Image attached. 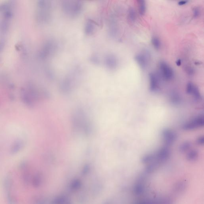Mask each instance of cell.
I'll list each match as a JSON object with an SVG mask.
<instances>
[{
	"mask_svg": "<svg viewBox=\"0 0 204 204\" xmlns=\"http://www.w3.org/2000/svg\"><path fill=\"white\" fill-rule=\"evenodd\" d=\"M186 72L188 74H189V75H192L194 73V69L191 67H186Z\"/></svg>",
	"mask_w": 204,
	"mask_h": 204,
	"instance_id": "2e32d148",
	"label": "cell"
},
{
	"mask_svg": "<svg viewBox=\"0 0 204 204\" xmlns=\"http://www.w3.org/2000/svg\"><path fill=\"white\" fill-rule=\"evenodd\" d=\"M204 117L203 116L195 118L192 121L186 123L183 126V129L185 130H191L200 127L204 125Z\"/></svg>",
	"mask_w": 204,
	"mask_h": 204,
	"instance_id": "5b68a950",
	"label": "cell"
},
{
	"mask_svg": "<svg viewBox=\"0 0 204 204\" xmlns=\"http://www.w3.org/2000/svg\"><path fill=\"white\" fill-rule=\"evenodd\" d=\"M187 183L184 180L178 181L175 183L173 188V192L177 194H180L184 192L187 187Z\"/></svg>",
	"mask_w": 204,
	"mask_h": 204,
	"instance_id": "ba28073f",
	"label": "cell"
},
{
	"mask_svg": "<svg viewBox=\"0 0 204 204\" xmlns=\"http://www.w3.org/2000/svg\"><path fill=\"white\" fill-rule=\"evenodd\" d=\"M176 65H177L178 66H179L180 65H181V61L180 59H178L176 61Z\"/></svg>",
	"mask_w": 204,
	"mask_h": 204,
	"instance_id": "ac0fdd59",
	"label": "cell"
},
{
	"mask_svg": "<svg viewBox=\"0 0 204 204\" xmlns=\"http://www.w3.org/2000/svg\"><path fill=\"white\" fill-rule=\"evenodd\" d=\"M186 91L188 94H191L196 101H201V96L199 89L192 83H188L186 85Z\"/></svg>",
	"mask_w": 204,
	"mask_h": 204,
	"instance_id": "8992f818",
	"label": "cell"
},
{
	"mask_svg": "<svg viewBox=\"0 0 204 204\" xmlns=\"http://www.w3.org/2000/svg\"><path fill=\"white\" fill-rule=\"evenodd\" d=\"M4 186L5 188L7 191H9L11 189L12 185V181L11 179L9 177H7L6 178L4 181Z\"/></svg>",
	"mask_w": 204,
	"mask_h": 204,
	"instance_id": "4fadbf2b",
	"label": "cell"
},
{
	"mask_svg": "<svg viewBox=\"0 0 204 204\" xmlns=\"http://www.w3.org/2000/svg\"><path fill=\"white\" fill-rule=\"evenodd\" d=\"M138 6V11L141 15H144L146 12V3L144 0H139L137 1Z\"/></svg>",
	"mask_w": 204,
	"mask_h": 204,
	"instance_id": "9c48e42d",
	"label": "cell"
},
{
	"mask_svg": "<svg viewBox=\"0 0 204 204\" xmlns=\"http://www.w3.org/2000/svg\"><path fill=\"white\" fill-rule=\"evenodd\" d=\"M136 62L142 69H145L148 67L150 60V55L147 51L137 54L134 57Z\"/></svg>",
	"mask_w": 204,
	"mask_h": 204,
	"instance_id": "3957f363",
	"label": "cell"
},
{
	"mask_svg": "<svg viewBox=\"0 0 204 204\" xmlns=\"http://www.w3.org/2000/svg\"><path fill=\"white\" fill-rule=\"evenodd\" d=\"M200 14V10L198 7H195L193 9V15L195 18H197Z\"/></svg>",
	"mask_w": 204,
	"mask_h": 204,
	"instance_id": "5bb4252c",
	"label": "cell"
},
{
	"mask_svg": "<svg viewBox=\"0 0 204 204\" xmlns=\"http://www.w3.org/2000/svg\"><path fill=\"white\" fill-rule=\"evenodd\" d=\"M198 153L195 150L190 151L186 155V159L190 161H195L197 158Z\"/></svg>",
	"mask_w": 204,
	"mask_h": 204,
	"instance_id": "8fae6325",
	"label": "cell"
},
{
	"mask_svg": "<svg viewBox=\"0 0 204 204\" xmlns=\"http://www.w3.org/2000/svg\"><path fill=\"white\" fill-rule=\"evenodd\" d=\"M151 43L154 47L156 50H159L161 46V43L160 40L157 37H153L151 39Z\"/></svg>",
	"mask_w": 204,
	"mask_h": 204,
	"instance_id": "7c38bea8",
	"label": "cell"
},
{
	"mask_svg": "<svg viewBox=\"0 0 204 204\" xmlns=\"http://www.w3.org/2000/svg\"><path fill=\"white\" fill-rule=\"evenodd\" d=\"M188 2L187 1H181L178 2V5L180 6L183 5H185Z\"/></svg>",
	"mask_w": 204,
	"mask_h": 204,
	"instance_id": "e0dca14e",
	"label": "cell"
},
{
	"mask_svg": "<svg viewBox=\"0 0 204 204\" xmlns=\"http://www.w3.org/2000/svg\"><path fill=\"white\" fill-rule=\"evenodd\" d=\"M160 74L163 79L166 81H170L174 77V73L172 68L164 61H161L159 65Z\"/></svg>",
	"mask_w": 204,
	"mask_h": 204,
	"instance_id": "6da1fadb",
	"label": "cell"
},
{
	"mask_svg": "<svg viewBox=\"0 0 204 204\" xmlns=\"http://www.w3.org/2000/svg\"><path fill=\"white\" fill-rule=\"evenodd\" d=\"M7 200H8V203L9 204H15V201L13 198L12 197V196L10 194V193H7Z\"/></svg>",
	"mask_w": 204,
	"mask_h": 204,
	"instance_id": "9a60e30c",
	"label": "cell"
},
{
	"mask_svg": "<svg viewBox=\"0 0 204 204\" xmlns=\"http://www.w3.org/2000/svg\"><path fill=\"white\" fill-rule=\"evenodd\" d=\"M149 89L152 92H156L159 89V81L157 75L154 73H151L149 75Z\"/></svg>",
	"mask_w": 204,
	"mask_h": 204,
	"instance_id": "52a82bcc",
	"label": "cell"
},
{
	"mask_svg": "<svg viewBox=\"0 0 204 204\" xmlns=\"http://www.w3.org/2000/svg\"><path fill=\"white\" fill-rule=\"evenodd\" d=\"M134 204H173V201L169 196H162L155 199L138 201Z\"/></svg>",
	"mask_w": 204,
	"mask_h": 204,
	"instance_id": "7a4b0ae2",
	"label": "cell"
},
{
	"mask_svg": "<svg viewBox=\"0 0 204 204\" xmlns=\"http://www.w3.org/2000/svg\"><path fill=\"white\" fill-rule=\"evenodd\" d=\"M136 18L135 10L132 8H130L128 12V19L131 22H134Z\"/></svg>",
	"mask_w": 204,
	"mask_h": 204,
	"instance_id": "30bf717a",
	"label": "cell"
},
{
	"mask_svg": "<svg viewBox=\"0 0 204 204\" xmlns=\"http://www.w3.org/2000/svg\"><path fill=\"white\" fill-rule=\"evenodd\" d=\"M134 194L138 196L142 195L146 191L145 175L141 176L138 179L133 189Z\"/></svg>",
	"mask_w": 204,
	"mask_h": 204,
	"instance_id": "277c9868",
	"label": "cell"
}]
</instances>
